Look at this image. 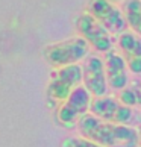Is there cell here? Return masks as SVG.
<instances>
[{
  "instance_id": "6da1fadb",
  "label": "cell",
  "mask_w": 141,
  "mask_h": 147,
  "mask_svg": "<svg viewBox=\"0 0 141 147\" xmlns=\"http://www.w3.org/2000/svg\"><path fill=\"white\" fill-rule=\"evenodd\" d=\"M80 137L102 147H137L138 132L131 126L103 121L91 114H85L78 121Z\"/></svg>"
},
{
  "instance_id": "7a4b0ae2",
  "label": "cell",
  "mask_w": 141,
  "mask_h": 147,
  "mask_svg": "<svg viewBox=\"0 0 141 147\" xmlns=\"http://www.w3.org/2000/svg\"><path fill=\"white\" fill-rule=\"evenodd\" d=\"M90 53V46L82 36L68 38L44 49V58L53 68H61L65 65L79 64Z\"/></svg>"
},
{
  "instance_id": "3957f363",
  "label": "cell",
  "mask_w": 141,
  "mask_h": 147,
  "mask_svg": "<svg viewBox=\"0 0 141 147\" xmlns=\"http://www.w3.org/2000/svg\"><path fill=\"white\" fill-rule=\"evenodd\" d=\"M88 112L91 115L103 120V121L121 124V126H129L134 118V112L131 108L123 106L118 102V99H115L112 96L93 97Z\"/></svg>"
},
{
  "instance_id": "277c9868",
  "label": "cell",
  "mask_w": 141,
  "mask_h": 147,
  "mask_svg": "<svg viewBox=\"0 0 141 147\" xmlns=\"http://www.w3.org/2000/svg\"><path fill=\"white\" fill-rule=\"evenodd\" d=\"M82 85V65L73 64L56 68L47 86V94L53 100L64 102L76 86Z\"/></svg>"
},
{
  "instance_id": "5b68a950",
  "label": "cell",
  "mask_w": 141,
  "mask_h": 147,
  "mask_svg": "<svg viewBox=\"0 0 141 147\" xmlns=\"http://www.w3.org/2000/svg\"><path fill=\"white\" fill-rule=\"evenodd\" d=\"M93 96L85 90L84 85H79L70 92V96L58 108V120L65 126H74L90 111V103Z\"/></svg>"
},
{
  "instance_id": "8992f818",
  "label": "cell",
  "mask_w": 141,
  "mask_h": 147,
  "mask_svg": "<svg viewBox=\"0 0 141 147\" xmlns=\"http://www.w3.org/2000/svg\"><path fill=\"white\" fill-rule=\"evenodd\" d=\"M76 29L79 32V36H82L96 52L106 53L112 50V35L88 12L79 15V18L76 20Z\"/></svg>"
},
{
  "instance_id": "52a82bcc",
  "label": "cell",
  "mask_w": 141,
  "mask_h": 147,
  "mask_svg": "<svg viewBox=\"0 0 141 147\" xmlns=\"http://www.w3.org/2000/svg\"><path fill=\"white\" fill-rule=\"evenodd\" d=\"M88 14L111 35H121L128 29L121 9L109 0H91L88 5Z\"/></svg>"
},
{
  "instance_id": "ba28073f",
  "label": "cell",
  "mask_w": 141,
  "mask_h": 147,
  "mask_svg": "<svg viewBox=\"0 0 141 147\" xmlns=\"http://www.w3.org/2000/svg\"><path fill=\"white\" fill-rule=\"evenodd\" d=\"M82 85L93 97H102L108 92L103 59L96 55H88L82 65Z\"/></svg>"
},
{
  "instance_id": "9c48e42d",
  "label": "cell",
  "mask_w": 141,
  "mask_h": 147,
  "mask_svg": "<svg viewBox=\"0 0 141 147\" xmlns=\"http://www.w3.org/2000/svg\"><path fill=\"white\" fill-rule=\"evenodd\" d=\"M105 65V74H106V84L108 88L114 91H121L128 86L129 78H128V67L124 64V59L120 53L109 50L105 53L103 59Z\"/></svg>"
},
{
  "instance_id": "30bf717a",
  "label": "cell",
  "mask_w": 141,
  "mask_h": 147,
  "mask_svg": "<svg viewBox=\"0 0 141 147\" xmlns=\"http://www.w3.org/2000/svg\"><path fill=\"white\" fill-rule=\"evenodd\" d=\"M118 47L128 70L134 74H141V38L132 32H123L118 36Z\"/></svg>"
},
{
  "instance_id": "8fae6325",
  "label": "cell",
  "mask_w": 141,
  "mask_h": 147,
  "mask_svg": "<svg viewBox=\"0 0 141 147\" xmlns=\"http://www.w3.org/2000/svg\"><path fill=\"white\" fill-rule=\"evenodd\" d=\"M121 12L126 26L131 28L132 34L141 38V0H124Z\"/></svg>"
},
{
  "instance_id": "7c38bea8",
  "label": "cell",
  "mask_w": 141,
  "mask_h": 147,
  "mask_svg": "<svg viewBox=\"0 0 141 147\" xmlns=\"http://www.w3.org/2000/svg\"><path fill=\"white\" fill-rule=\"evenodd\" d=\"M118 102L121 103L123 106L132 108L137 106V92H135V88H123L118 94Z\"/></svg>"
},
{
  "instance_id": "4fadbf2b",
  "label": "cell",
  "mask_w": 141,
  "mask_h": 147,
  "mask_svg": "<svg viewBox=\"0 0 141 147\" xmlns=\"http://www.w3.org/2000/svg\"><path fill=\"white\" fill-rule=\"evenodd\" d=\"M62 147H102V146L96 144L90 140H85L82 137H72V138H67L64 141Z\"/></svg>"
},
{
  "instance_id": "5bb4252c",
  "label": "cell",
  "mask_w": 141,
  "mask_h": 147,
  "mask_svg": "<svg viewBox=\"0 0 141 147\" xmlns=\"http://www.w3.org/2000/svg\"><path fill=\"white\" fill-rule=\"evenodd\" d=\"M135 92H137V105L141 106V88L140 90H135Z\"/></svg>"
},
{
  "instance_id": "9a60e30c",
  "label": "cell",
  "mask_w": 141,
  "mask_h": 147,
  "mask_svg": "<svg viewBox=\"0 0 141 147\" xmlns=\"http://www.w3.org/2000/svg\"><path fill=\"white\" fill-rule=\"evenodd\" d=\"M109 2H111V3H114V5H115V3H120V2H124V0H109Z\"/></svg>"
},
{
  "instance_id": "2e32d148",
  "label": "cell",
  "mask_w": 141,
  "mask_h": 147,
  "mask_svg": "<svg viewBox=\"0 0 141 147\" xmlns=\"http://www.w3.org/2000/svg\"><path fill=\"white\" fill-rule=\"evenodd\" d=\"M138 146H141V135H138Z\"/></svg>"
},
{
  "instance_id": "e0dca14e",
  "label": "cell",
  "mask_w": 141,
  "mask_h": 147,
  "mask_svg": "<svg viewBox=\"0 0 141 147\" xmlns=\"http://www.w3.org/2000/svg\"><path fill=\"white\" fill-rule=\"evenodd\" d=\"M137 147H141V146H137Z\"/></svg>"
}]
</instances>
